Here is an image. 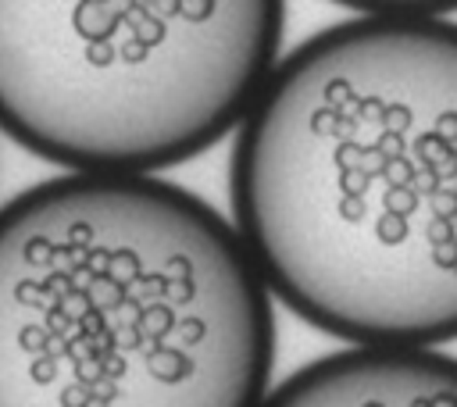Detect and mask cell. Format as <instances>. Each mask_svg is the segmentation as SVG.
I'll list each match as a JSON object with an SVG mask.
<instances>
[{
    "label": "cell",
    "instance_id": "1",
    "mask_svg": "<svg viewBox=\"0 0 457 407\" xmlns=\"http://www.w3.org/2000/svg\"><path fill=\"white\" fill-rule=\"evenodd\" d=\"M232 136V221L275 300L346 343L457 339V21L307 36Z\"/></svg>",
    "mask_w": 457,
    "mask_h": 407
},
{
    "label": "cell",
    "instance_id": "2",
    "mask_svg": "<svg viewBox=\"0 0 457 407\" xmlns=\"http://www.w3.org/2000/svg\"><path fill=\"white\" fill-rule=\"evenodd\" d=\"M271 289L236 221L157 175L0 207V407H261Z\"/></svg>",
    "mask_w": 457,
    "mask_h": 407
},
{
    "label": "cell",
    "instance_id": "3",
    "mask_svg": "<svg viewBox=\"0 0 457 407\" xmlns=\"http://www.w3.org/2000/svg\"><path fill=\"white\" fill-rule=\"evenodd\" d=\"M286 0H0V132L68 171L154 175L239 129Z\"/></svg>",
    "mask_w": 457,
    "mask_h": 407
},
{
    "label": "cell",
    "instance_id": "4",
    "mask_svg": "<svg viewBox=\"0 0 457 407\" xmlns=\"http://www.w3.org/2000/svg\"><path fill=\"white\" fill-rule=\"evenodd\" d=\"M261 407H457V357L439 346L350 343L296 368Z\"/></svg>",
    "mask_w": 457,
    "mask_h": 407
},
{
    "label": "cell",
    "instance_id": "5",
    "mask_svg": "<svg viewBox=\"0 0 457 407\" xmlns=\"http://www.w3.org/2000/svg\"><path fill=\"white\" fill-rule=\"evenodd\" d=\"M353 7L357 14H421V18H446L457 11V0H332Z\"/></svg>",
    "mask_w": 457,
    "mask_h": 407
}]
</instances>
